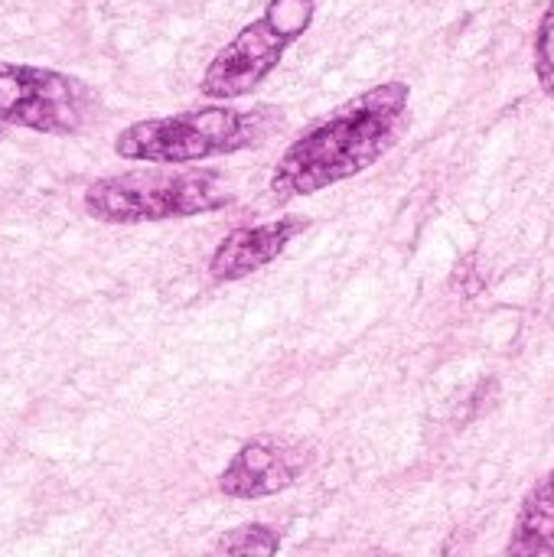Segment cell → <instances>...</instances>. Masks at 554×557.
<instances>
[{
    "label": "cell",
    "mask_w": 554,
    "mask_h": 557,
    "mask_svg": "<svg viewBox=\"0 0 554 557\" xmlns=\"http://www.w3.org/2000/svg\"><path fill=\"white\" fill-rule=\"evenodd\" d=\"M3 134H7V127H0V137H3Z\"/></svg>",
    "instance_id": "cell-11"
},
{
    "label": "cell",
    "mask_w": 554,
    "mask_h": 557,
    "mask_svg": "<svg viewBox=\"0 0 554 557\" xmlns=\"http://www.w3.org/2000/svg\"><path fill=\"white\" fill-rule=\"evenodd\" d=\"M95 108L91 88L59 69L29 62H0V127H20L46 137H72Z\"/></svg>",
    "instance_id": "cell-5"
},
{
    "label": "cell",
    "mask_w": 554,
    "mask_h": 557,
    "mask_svg": "<svg viewBox=\"0 0 554 557\" xmlns=\"http://www.w3.org/2000/svg\"><path fill=\"white\" fill-rule=\"evenodd\" d=\"M535 78L542 91L554 98V0L545 7L535 33Z\"/></svg>",
    "instance_id": "cell-10"
},
{
    "label": "cell",
    "mask_w": 554,
    "mask_h": 557,
    "mask_svg": "<svg viewBox=\"0 0 554 557\" xmlns=\"http://www.w3.org/2000/svg\"><path fill=\"white\" fill-rule=\"evenodd\" d=\"M506 557H554V470L522 499Z\"/></svg>",
    "instance_id": "cell-8"
},
{
    "label": "cell",
    "mask_w": 554,
    "mask_h": 557,
    "mask_svg": "<svg viewBox=\"0 0 554 557\" xmlns=\"http://www.w3.org/2000/svg\"><path fill=\"white\" fill-rule=\"evenodd\" d=\"M238 199L225 173L206 166H157L127 170L88 183L82 209L101 225H144L193 219L229 209Z\"/></svg>",
    "instance_id": "cell-3"
},
{
    "label": "cell",
    "mask_w": 554,
    "mask_h": 557,
    "mask_svg": "<svg viewBox=\"0 0 554 557\" xmlns=\"http://www.w3.org/2000/svg\"><path fill=\"white\" fill-rule=\"evenodd\" d=\"M310 228V219L300 215H281L264 225H242L232 228L209 258V277L216 284H232L258 274L261 268L274 264L284 248Z\"/></svg>",
    "instance_id": "cell-7"
},
{
    "label": "cell",
    "mask_w": 554,
    "mask_h": 557,
    "mask_svg": "<svg viewBox=\"0 0 554 557\" xmlns=\"http://www.w3.org/2000/svg\"><path fill=\"white\" fill-rule=\"evenodd\" d=\"M408 98L411 88L405 82H382L323 114L278 157L268 180L271 199H304L376 166L398 144Z\"/></svg>",
    "instance_id": "cell-1"
},
{
    "label": "cell",
    "mask_w": 554,
    "mask_h": 557,
    "mask_svg": "<svg viewBox=\"0 0 554 557\" xmlns=\"http://www.w3.org/2000/svg\"><path fill=\"white\" fill-rule=\"evenodd\" d=\"M278 548H281V535L271 525L248 522L219 535L206 557H278Z\"/></svg>",
    "instance_id": "cell-9"
},
{
    "label": "cell",
    "mask_w": 554,
    "mask_h": 557,
    "mask_svg": "<svg viewBox=\"0 0 554 557\" xmlns=\"http://www.w3.org/2000/svg\"><path fill=\"white\" fill-rule=\"evenodd\" d=\"M317 0H268L264 13L245 23L206 65L199 91L212 101H235L264 85L284 52L310 29Z\"/></svg>",
    "instance_id": "cell-4"
},
{
    "label": "cell",
    "mask_w": 554,
    "mask_h": 557,
    "mask_svg": "<svg viewBox=\"0 0 554 557\" xmlns=\"http://www.w3.org/2000/svg\"><path fill=\"white\" fill-rule=\"evenodd\" d=\"M284 124L281 108H229L206 104L193 111H176L163 117H144L118 131L114 153L131 163L157 166H189L212 157H232L251 150L278 134Z\"/></svg>",
    "instance_id": "cell-2"
},
{
    "label": "cell",
    "mask_w": 554,
    "mask_h": 557,
    "mask_svg": "<svg viewBox=\"0 0 554 557\" xmlns=\"http://www.w3.org/2000/svg\"><path fill=\"white\" fill-rule=\"evenodd\" d=\"M310 463V454L281 437H251L238 447L219 476V493L229 499H268L291 490Z\"/></svg>",
    "instance_id": "cell-6"
}]
</instances>
